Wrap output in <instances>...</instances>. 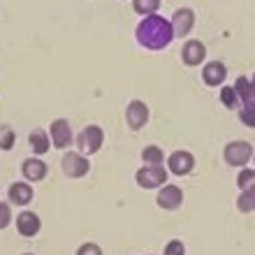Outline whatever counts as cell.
<instances>
[{
	"label": "cell",
	"mask_w": 255,
	"mask_h": 255,
	"mask_svg": "<svg viewBox=\"0 0 255 255\" xmlns=\"http://www.w3.org/2000/svg\"><path fill=\"white\" fill-rule=\"evenodd\" d=\"M225 77H228V70H225V65H223L221 61H211L204 65V70H202V81L207 84V86H223V81H225Z\"/></svg>",
	"instance_id": "4fadbf2b"
},
{
	"label": "cell",
	"mask_w": 255,
	"mask_h": 255,
	"mask_svg": "<svg viewBox=\"0 0 255 255\" xmlns=\"http://www.w3.org/2000/svg\"><path fill=\"white\" fill-rule=\"evenodd\" d=\"M155 204L165 211H176V209L183 204V190L174 183H165L160 190H158V197H155Z\"/></svg>",
	"instance_id": "ba28073f"
},
{
	"label": "cell",
	"mask_w": 255,
	"mask_h": 255,
	"mask_svg": "<svg viewBox=\"0 0 255 255\" xmlns=\"http://www.w3.org/2000/svg\"><path fill=\"white\" fill-rule=\"evenodd\" d=\"M77 255H102V249L98 246V244H93V242H86V244H81L79 249H77Z\"/></svg>",
	"instance_id": "4316f807"
},
{
	"label": "cell",
	"mask_w": 255,
	"mask_h": 255,
	"mask_svg": "<svg viewBox=\"0 0 255 255\" xmlns=\"http://www.w3.org/2000/svg\"><path fill=\"white\" fill-rule=\"evenodd\" d=\"M237 209H239L242 214H253L255 211V186L242 190V195L237 197Z\"/></svg>",
	"instance_id": "ac0fdd59"
},
{
	"label": "cell",
	"mask_w": 255,
	"mask_h": 255,
	"mask_svg": "<svg viewBox=\"0 0 255 255\" xmlns=\"http://www.w3.org/2000/svg\"><path fill=\"white\" fill-rule=\"evenodd\" d=\"M251 86H253V95H255V74H253V79H251Z\"/></svg>",
	"instance_id": "83f0119b"
},
{
	"label": "cell",
	"mask_w": 255,
	"mask_h": 255,
	"mask_svg": "<svg viewBox=\"0 0 255 255\" xmlns=\"http://www.w3.org/2000/svg\"><path fill=\"white\" fill-rule=\"evenodd\" d=\"M195 169V155L190 151H174L167 158V172L174 176H186Z\"/></svg>",
	"instance_id": "9c48e42d"
},
{
	"label": "cell",
	"mask_w": 255,
	"mask_h": 255,
	"mask_svg": "<svg viewBox=\"0 0 255 255\" xmlns=\"http://www.w3.org/2000/svg\"><path fill=\"white\" fill-rule=\"evenodd\" d=\"M167 169L162 165H144V167L137 169L134 174V181L139 188H146V190H153V188H162L167 183Z\"/></svg>",
	"instance_id": "3957f363"
},
{
	"label": "cell",
	"mask_w": 255,
	"mask_h": 255,
	"mask_svg": "<svg viewBox=\"0 0 255 255\" xmlns=\"http://www.w3.org/2000/svg\"><path fill=\"white\" fill-rule=\"evenodd\" d=\"M9 223H12V209L7 202H0V230L9 228Z\"/></svg>",
	"instance_id": "484cf974"
},
{
	"label": "cell",
	"mask_w": 255,
	"mask_h": 255,
	"mask_svg": "<svg viewBox=\"0 0 255 255\" xmlns=\"http://www.w3.org/2000/svg\"><path fill=\"white\" fill-rule=\"evenodd\" d=\"M221 102H223V107H228V109L242 107V100H239L235 86H223L221 88Z\"/></svg>",
	"instance_id": "ffe728a7"
},
{
	"label": "cell",
	"mask_w": 255,
	"mask_h": 255,
	"mask_svg": "<svg viewBox=\"0 0 255 255\" xmlns=\"http://www.w3.org/2000/svg\"><path fill=\"white\" fill-rule=\"evenodd\" d=\"M47 172H49L47 162L40 160V158H26L23 165H21V174L26 176L28 181H42L47 176Z\"/></svg>",
	"instance_id": "5bb4252c"
},
{
	"label": "cell",
	"mask_w": 255,
	"mask_h": 255,
	"mask_svg": "<svg viewBox=\"0 0 255 255\" xmlns=\"http://www.w3.org/2000/svg\"><path fill=\"white\" fill-rule=\"evenodd\" d=\"M162 255H186V246H183L181 239H172V242L165 246Z\"/></svg>",
	"instance_id": "d4e9b609"
},
{
	"label": "cell",
	"mask_w": 255,
	"mask_h": 255,
	"mask_svg": "<svg viewBox=\"0 0 255 255\" xmlns=\"http://www.w3.org/2000/svg\"><path fill=\"white\" fill-rule=\"evenodd\" d=\"M253 162H255V153H253Z\"/></svg>",
	"instance_id": "f546056e"
},
{
	"label": "cell",
	"mask_w": 255,
	"mask_h": 255,
	"mask_svg": "<svg viewBox=\"0 0 255 255\" xmlns=\"http://www.w3.org/2000/svg\"><path fill=\"white\" fill-rule=\"evenodd\" d=\"M235 91H237V95H239L242 105H251V102H255L253 86H251V79H249V77H239V79L235 81Z\"/></svg>",
	"instance_id": "e0dca14e"
},
{
	"label": "cell",
	"mask_w": 255,
	"mask_h": 255,
	"mask_svg": "<svg viewBox=\"0 0 255 255\" xmlns=\"http://www.w3.org/2000/svg\"><path fill=\"white\" fill-rule=\"evenodd\" d=\"M16 230L21 237H35L42 230V221L35 211H21L16 216Z\"/></svg>",
	"instance_id": "7c38bea8"
},
{
	"label": "cell",
	"mask_w": 255,
	"mask_h": 255,
	"mask_svg": "<svg viewBox=\"0 0 255 255\" xmlns=\"http://www.w3.org/2000/svg\"><path fill=\"white\" fill-rule=\"evenodd\" d=\"M204 58H207V47H204V42L188 40L181 47V61L188 67H197L200 63H204Z\"/></svg>",
	"instance_id": "8fae6325"
},
{
	"label": "cell",
	"mask_w": 255,
	"mask_h": 255,
	"mask_svg": "<svg viewBox=\"0 0 255 255\" xmlns=\"http://www.w3.org/2000/svg\"><path fill=\"white\" fill-rule=\"evenodd\" d=\"M28 144H30L35 155H44L49 151V146H51V139H49V134L44 130H33L28 134Z\"/></svg>",
	"instance_id": "2e32d148"
},
{
	"label": "cell",
	"mask_w": 255,
	"mask_h": 255,
	"mask_svg": "<svg viewBox=\"0 0 255 255\" xmlns=\"http://www.w3.org/2000/svg\"><path fill=\"white\" fill-rule=\"evenodd\" d=\"M132 7H134V12L141 14V16H151V14L158 12L160 0H132Z\"/></svg>",
	"instance_id": "44dd1931"
},
{
	"label": "cell",
	"mask_w": 255,
	"mask_h": 255,
	"mask_svg": "<svg viewBox=\"0 0 255 255\" xmlns=\"http://www.w3.org/2000/svg\"><path fill=\"white\" fill-rule=\"evenodd\" d=\"M169 23H172L174 37H186V35L193 30V26H195V12L190 9V7H179Z\"/></svg>",
	"instance_id": "30bf717a"
},
{
	"label": "cell",
	"mask_w": 255,
	"mask_h": 255,
	"mask_svg": "<svg viewBox=\"0 0 255 255\" xmlns=\"http://www.w3.org/2000/svg\"><path fill=\"white\" fill-rule=\"evenodd\" d=\"M239 121L246 128H255V102L239 107Z\"/></svg>",
	"instance_id": "603a6c76"
},
{
	"label": "cell",
	"mask_w": 255,
	"mask_h": 255,
	"mask_svg": "<svg viewBox=\"0 0 255 255\" xmlns=\"http://www.w3.org/2000/svg\"><path fill=\"white\" fill-rule=\"evenodd\" d=\"M61 167H63V172H65V176H70V179H81V176H86L88 172H91V162H88V158L84 153H79V151H70V153L63 155Z\"/></svg>",
	"instance_id": "5b68a950"
},
{
	"label": "cell",
	"mask_w": 255,
	"mask_h": 255,
	"mask_svg": "<svg viewBox=\"0 0 255 255\" xmlns=\"http://www.w3.org/2000/svg\"><path fill=\"white\" fill-rule=\"evenodd\" d=\"M7 195H9V202L16 204V207H26L28 202H33V188H30L28 183H23V181L12 183L9 190H7Z\"/></svg>",
	"instance_id": "9a60e30c"
},
{
	"label": "cell",
	"mask_w": 255,
	"mask_h": 255,
	"mask_svg": "<svg viewBox=\"0 0 255 255\" xmlns=\"http://www.w3.org/2000/svg\"><path fill=\"white\" fill-rule=\"evenodd\" d=\"M49 134H51V144H54L56 148H61V151H65V148L74 141L72 126H70L67 119H54L51 126H49Z\"/></svg>",
	"instance_id": "52a82bcc"
},
{
	"label": "cell",
	"mask_w": 255,
	"mask_h": 255,
	"mask_svg": "<svg viewBox=\"0 0 255 255\" xmlns=\"http://www.w3.org/2000/svg\"><path fill=\"white\" fill-rule=\"evenodd\" d=\"M237 186H239L242 190L253 188V186H255V169L244 167L242 172H239V176H237Z\"/></svg>",
	"instance_id": "cb8c5ba5"
},
{
	"label": "cell",
	"mask_w": 255,
	"mask_h": 255,
	"mask_svg": "<svg viewBox=\"0 0 255 255\" xmlns=\"http://www.w3.org/2000/svg\"><path fill=\"white\" fill-rule=\"evenodd\" d=\"M23 255H33V253H23Z\"/></svg>",
	"instance_id": "f1b7e54d"
},
{
	"label": "cell",
	"mask_w": 255,
	"mask_h": 255,
	"mask_svg": "<svg viewBox=\"0 0 255 255\" xmlns=\"http://www.w3.org/2000/svg\"><path fill=\"white\" fill-rule=\"evenodd\" d=\"M105 144V132H102L100 126H86L77 137V146H79V153L84 155H93L98 153Z\"/></svg>",
	"instance_id": "277c9868"
},
{
	"label": "cell",
	"mask_w": 255,
	"mask_h": 255,
	"mask_svg": "<svg viewBox=\"0 0 255 255\" xmlns=\"http://www.w3.org/2000/svg\"><path fill=\"white\" fill-rule=\"evenodd\" d=\"M223 158H225V162H228L230 167H242L244 169L251 160H253V146H251V141H246V139H235L225 146Z\"/></svg>",
	"instance_id": "7a4b0ae2"
},
{
	"label": "cell",
	"mask_w": 255,
	"mask_h": 255,
	"mask_svg": "<svg viewBox=\"0 0 255 255\" xmlns=\"http://www.w3.org/2000/svg\"><path fill=\"white\" fill-rule=\"evenodd\" d=\"M14 141H16V132H14V128H9V126L0 128V148H2V151H9V148L14 146Z\"/></svg>",
	"instance_id": "7402d4cb"
},
{
	"label": "cell",
	"mask_w": 255,
	"mask_h": 255,
	"mask_svg": "<svg viewBox=\"0 0 255 255\" xmlns=\"http://www.w3.org/2000/svg\"><path fill=\"white\" fill-rule=\"evenodd\" d=\"M141 160L146 162V165H162V162H167V158H165V153H162L160 146L148 144V146L141 151Z\"/></svg>",
	"instance_id": "d6986e66"
},
{
	"label": "cell",
	"mask_w": 255,
	"mask_h": 255,
	"mask_svg": "<svg viewBox=\"0 0 255 255\" xmlns=\"http://www.w3.org/2000/svg\"><path fill=\"white\" fill-rule=\"evenodd\" d=\"M134 37L139 42V47L148 49V51H160V49L169 47V42L174 40V30H172V23L162 19L160 14H151L139 21Z\"/></svg>",
	"instance_id": "6da1fadb"
},
{
	"label": "cell",
	"mask_w": 255,
	"mask_h": 255,
	"mask_svg": "<svg viewBox=\"0 0 255 255\" xmlns=\"http://www.w3.org/2000/svg\"><path fill=\"white\" fill-rule=\"evenodd\" d=\"M126 123L130 130H141L148 123V105L144 100H130L126 107Z\"/></svg>",
	"instance_id": "8992f818"
}]
</instances>
